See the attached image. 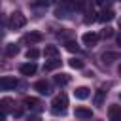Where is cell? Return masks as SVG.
Here are the masks:
<instances>
[{
	"mask_svg": "<svg viewBox=\"0 0 121 121\" xmlns=\"http://www.w3.org/2000/svg\"><path fill=\"white\" fill-rule=\"evenodd\" d=\"M66 108H68V96L64 93H59L57 96H53V100H51V112L55 115H64Z\"/></svg>",
	"mask_w": 121,
	"mask_h": 121,
	"instance_id": "cell-1",
	"label": "cell"
},
{
	"mask_svg": "<svg viewBox=\"0 0 121 121\" xmlns=\"http://www.w3.org/2000/svg\"><path fill=\"white\" fill-rule=\"evenodd\" d=\"M9 28H13V30H17V28H23L25 25H26V17L21 13V11H13L11 15H9Z\"/></svg>",
	"mask_w": 121,
	"mask_h": 121,
	"instance_id": "cell-2",
	"label": "cell"
},
{
	"mask_svg": "<svg viewBox=\"0 0 121 121\" xmlns=\"http://www.w3.org/2000/svg\"><path fill=\"white\" fill-rule=\"evenodd\" d=\"M19 85V81L13 76H2L0 78V91H11Z\"/></svg>",
	"mask_w": 121,
	"mask_h": 121,
	"instance_id": "cell-3",
	"label": "cell"
},
{
	"mask_svg": "<svg viewBox=\"0 0 121 121\" xmlns=\"http://www.w3.org/2000/svg\"><path fill=\"white\" fill-rule=\"evenodd\" d=\"M98 34L96 32H85L83 36H81V42H83V45H87V47H95L96 43H98Z\"/></svg>",
	"mask_w": 121,
	"mask_h": 121,
	"instance_id": "cell-4",
	"label": "cell"
},
{
	"mask_svg": "<svg viewBox=\"0 0 121 121\" xmlns=\"http://www.w3.org/2000/svg\"><path fill=\"white\" fill-rule=\"evenodd\" d=\"M42 38H43V36H42V32H36V30H34V32H28V34H25L21 42H23V43H30V45H34V43L42 42Z\"/></svg>",
	"mask_w": 121,
	"mask_h": 121,
	"instance_id": "cell-5",
	"label": "cell"
},
{
	"mask_svg": "<svg viewBox=\"0 0 121 121\" xmlns=\"http://www.w3.org/2000/svg\"><path fill=\"white\" fill-rule=\"evenodd\" d=\"M108 119L110 121H121V106L119 104H112L108 108Z\"/></svg>",
	"mask_w": 121,
	"mask_h": 121,
	"instance_id": "cell-6",
	"label": "cell"
},
{
	"mask_svg": "<svg viewBox=\"0 0 121 121\" xmlns=\"http://www.w3.org/2000/svg\"><path fill=\"white\" fill-rule=\"evenodd\" d=\"M36 70H38V66H36V62H34V60L25 62V64H21V66H19V72H21L23 76H32Z\"/></svg>",
	"mask_w": 121,
	"mask_h": 121,
	"instance_id": "cell-7",
	"label": "cell"
},
{
	"mask_svg": "<svg viewBox=\"0 0 121 121\" xmlns=\"http://www.w3.org/2000/svg\"><path fill=\"white\" fill-rule=\"evenodd\" d=\"M74 115H76L78 119H91V117H93V112H91V108L78 106V108L74 110Z\"/></svg>",
	"mask_w": 121,
	"mask_h": 121,
	"instance_id": "cell-8",
	"label": "cell"
},
{
	"mask_svg": "<svg viewBox=\"0 0 121 121\" xmlns=\"http://www.w3.org/2000/svg\"><path fill=\"white\" fill-rule=\"evenodd\" d=\"M23 104H25L28 110H36V112L42 110V102H40L38 98H34V96H26V98L23 100Z\"/></svg>",
	"mask_w": 121,
	"mask_h": 121,
	"instance_id": "cell-9",
	"label": "cell"
},
{
	"mask_svg": "<svg viewBox=\"0 0 121 121\" xmlns=\"http://www.w3.org/2000/svg\"><path fill=\"white\" fill-rule=\"evenodd\" d=\"M53 81H55L59 87H62V85H68V83H70V76H68V74H64V72H60V74L53 76Z\"/></svg>",
	"mask_w": 121,
	"mask_h": 121,
	"instance_id": "cell-10",
	"label": "cell"
},
{
	"mask_svg": "<svg viewBox=\"0 0 121 121\" xmlns=\"http://www.w3.org/2000/svg\"><path fill=\"white\" fill-rule=\"evenodd\" d=\"M74 96L79 98V100H85V98L91 96V89H89V87H78V89L74 91Z\"/></svg>",
	"mask_w": 121,
	"mask_h": 121,
	"instance_id": "cell-11",
	"label": "cell"
},
{
	"mask_svg": "<svg viewBox=\"0 0 121 121\" xmlns=\"http://www.w3.org/2000/svg\"><path fill=\"white\" fill-rule=\"evenodd\" d=\"M113 17H115L113 9H110V8H108V9H102V11H100V15H98V21H100V23H108V21H112Z\"/></svg>",
	"mask_w": 121,
	"mask_h": 121,
	"instance_id": "cell-12",
	"label": "cell"
},
{
	"mask_svg": "<svg viewBox=\"0 0 121 121\" xmlns=\"http://www.w3.org/2000/svg\"><path fill=\"white\" fill-rule=\"evenodd\" d=\"M34 89H36L38 93H42V95H47V93H49V83H47L45 79H40V81L34 83Z\"/></svg>",
	"mask_w": 121,
	"mask_h": 121,
	"instance_id": "cell-13",
	"label": "cell"
},
{
	"mask_svg": "<svg viewBox=\"0 0 121 121\" xmlns=\"http://www.w3.org/2000/svg\"><path fill=\"white\" fill-rule=\"evenodd\" d=\"M102 60H104V62H108V64H112L113 60H119V53L106 51V53H102Z\"/></svg>",
	"mask_w": 121,
	"mask_h": 121,
	"instance_id": "cell-14",
	"label": "cell"
},
{
	"mask_svg": "<svg viewBox=\"0 0 121 121\" xmlns=\"http://www.w3.org/2000/svg\"><path fill=\"white\" fill-rule=\"evenodd\" d=\"M43 55H45V57H51V59H57V57H59V49H57V45H45Z\"/></svg>",
	"mask_w": 121,
	"mask_h": 121,
	"instance_id": "cell-15",
	"label": "cell"
},
{
	"mask_svg": "<svg viewBox=\"0 0 121 121\" xmlns=\"http://www.w3.org/2000/svg\"><path fill=\"white\" fill-rule=\"evenodd\" d=\"M13 106H15V102H13V100H11V98H8V96H6V98H2V100H0V108H2V110H4V112H8V110H11V108H13Z\"/></svg>",
	"mask_w": 121,
	"mask_h": 121,
	"instance_id": "cell-16",
	"label": "cell"
},
{
	"mask_svg": "<svg viewBox=\"0 0 121 121\" xmlns=\"http://www.w3.org/2000/svg\"><path fill=\"white\" fill-rule=\"evenodd\" d=\"M19 53V45H15V43H8L6 45V55L8 57H15Z\"/></svg>",
	"mask_w": 121,
	"mask_h": 121,
	"instance_id": "cell-17",
	"label": "cell"
},
{
	"mask_svg": "<svg viewBox=\"0 0 121 121\" xmlns=\"http://www.w3.org/2000/svg\"><path fill=\"white\" fill-rule=\"evenodd\" d=\"M59 66H60V60H59V59H53V60H49V62L43 64V70L49 72V70H55V68H59Z\"/></svg>",
	"mask_w": 121,
	"mask_h": 121,
	"instance_id": "cell-18",
	"label": "cell"
},
{
	"mask_svg": "<svg viewBox=\"0 0 121 121\" xmlns=\"http://www.w3.org/2000/svg\"><path fill=\"white\" fill-rule=\"evenodd\" d=\"M68 64H70L74 70H81V68L85 66V60H81V59H76V57H74V59H70V62H68Z\"/></svg>",
	"mask_w": 121,
	"mask_h": 121,
	"instance_id": "cell-19",
	"label": "cell"
},
{
	"mask_svg": "<svg viewBox=\"0 0 121 121\" xmlns=\"http://www.w3.org/2000/svg\"><path fill=\"white\" fill-rule=\"evenodd\" d=\"M104 96H106V91H104V89H98L96 95H95V106H102Z\"/></svg>",
	"mask_w": 121,
	"mask_h": 121,
	"instance_id": "cell-20",
	"label": "cell"
},
{
	"mask_svg": "<svg viewBox=\"0 0 121 121\" xmlns=\"http://www.w3.org/2000/svg\"><path fill=\"white\" fill-rule=\"evenodd\" d=\"M38 57H40V51H38L36 47H30V49L26 51V59H28V60H36Z\"/></svg>",
	"mask_w": 121,
	"mask_h": 121,
	"instance_id": "cell-21",
	"label": "cell"
},
{
	"mask_svg": "<svg viewBox=\"0 0 121 121\" xmlns=\"http://www.w3.org/2000/svg\"><path fill=\"white\" fill-rule=\"evenodd\" d=\"M70 6H72L74 9H85L87 2H85V0H72V2H70Z\"/></svg>",
	"mask_w": 121,
	"mask_h": 121,
	"instance_id": "cell-22",
	"label": "cell"
},
{
	"mask_svg": "<svg viewBox=\"0 0 121 121\" xmlns=\"http://www.w3.org/2000/svg\"><path fill=\"white\" fill-rule=\"evenodd\" d=\"M113 36V28H110V26H106V28H102V32H100V38H104V40H108V38H112Z\"/></svg>",
	"mask_w": 121,
	"mask_h": 121,
	"instance_id": "cell-23",
	"label": "cell"
},
{
	"mask_svg": "<svg viewBox=\"0 0 121 121\" xmlns=\"http://www.w3.org/2000/svg\"><path fill=\"white\" fill-rule=\"evenodd\" d=\"M66 49H68L70 53H78V51H79V45H78L76 42H66Z\"/></svg>",
	"mask_w": 121,
	"mask_h": 121,
	"instance_id": "cell-24",
	"label": "cell"
},
{
	"mask_svg": "<svg viewBox=\"0 0 121 121\" xmlns=\"http://www.w3.org/2000/svg\"><path fill=\"white\" fill-rule=\"evenodd\" d=\"M95 15H96V13H95V11H93V8H91V9L87 11V15H85V19H83V21H85V23H93L95 19H98V17H95Z\"/></svg>",
	"mask_w": 121,
	"mask_h": 121,
	"instance_id": "cell-25",
	"label": "cell"
},
{
	"mask_svg": "<svg viewBox=\"0 0 121 121\" xmlns=\"http://www.w3.org/2000/svg\"><path fill=\"white\" fill-rule=\"evenodd\" d=\"M49 2H51V0H34L32 6H34V8H43V6H49Z\"/></svg>",
	"mask_w": 121,
	"mask_h": 121,
	"instance_id": "cell-26",
	"label": "cell"
},
{
	"mask_svg": "<svg viewBox=\"0 0 121 121\" xmlns=\"http://www.w3.org/2000/svg\"><path fill=\"white\" fill-rule=\"evenodd\" d=\"M26 121H42V119H40V115H28Z\"/></svg>",
	"mask_w": 121,
	"mask_h": 121,
	"instance_id": "cell-27",
	"label": "cell"
},
{
	"mask_svg": "<svg viewBox=\"0 0 121 121\" xmlns=\"http://www.w3.org/2000/svg\"><path fill=\"white\" fill-rule=\"evenodd\" d=\"M0 121H6V112L0 108Z\"/></svg>",
	"mask_w": 121,
	"mask_h": 121,
	"instance_id": "cell-28",
	"label": "cell"
},
{
	"mask_svg": "<svg viewBox=\"0 0 121 121\" xmlns=\"http://www.w3.org/2000/svg\"><path fill=\"white\" fill-rule=\"evenodd\" d=\"M115 40H117V43H119V45H121V32H119V34H117V36H115Z\"/></svg>",
	"mask_w": 121,
	"mask_h": 121,
	"instance_id": "cell-29",
	"label": "cell"
},
{
	"mask_svg": "<svg viewBox=\"0 0 121 121\" xmlns=\"http://www.w3.org/2000/svg\"><path fill=\"white\" fill-rule=\"evenodd\" d=\"M55 2H60V4H62V2H66V0H55Z\"/></svg>",
	"mask_w": 121,
	"mask_h": 121,
	"instance_id": "cell-30",
	"label": "cell"
},
{
	"mask_svg": "<svg viewBox=\"0 0 121 121\" xmlns=\"http://www.w3.org/2000/svg\"><path fill=\"white\" fill-rule=\"evenodd\" d=\"M117 72H119V76H121V64H119V70H117Z\"/></svg>",
	"mask_w": 121,
	"mask_h": 121,
	"instance_id": "cell-31",
	"label": "cell"
}]
</instances>
